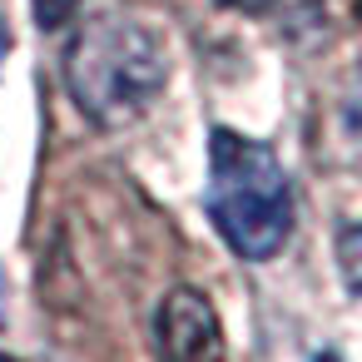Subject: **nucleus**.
<instances>
[{
	"label": "nucleus",
	"mask_w": 362,
	"mask_h": 362,
	"mask_svg": "<svg viewBox=\"0 0 362 362\" xmlns=\"http://www.w3.org/2000/svg\"><path fill=\"white\" fill-rule=\"evenodd\" d=\"M223 6H228V11H263L268 0H223Z\"/></svg>",
	"instance_id": "423d86ee"
},
{
	"label": "nucleus",
	"mask_w": 362,
	"mask_h": 362,
	"mask_svg": "<svg viewBox=\"0 0 362 362\" xmlns=\"http://www.w3.org/2000/svg\"><path fill=\"white\" fill-rule=\"evenodd\" d=\"M80 11V0H30V16L40 30H65Z\"/></svg>",
	"instance_id": "20e7f679"
},
{
	"label": "nucleus",
	"mask_w": 362,
	"mask_h": 362,
	"mask_svg": "<svg viewBox=\"0 0 362 362\" xmlns=\"http://www.w3.org/2000/svg\"><path fill=\"white\" fill-rule=\"evenodd\" d=\"M313 362H342V357H337V352H317Z\"/></svg>",
	"instance_id": "0eeeda50"
},
{
	"label": "nucleus",
	"mask_w": 362,
	"mask_h": 362,
	"mask_svg": "<svg viewBox=\"0 0 362 362\" xmlns=\"http://www.w3.org/2000/svg\"><path fill=\"white\" fill-rule=\"evenodd\" d=\"M0 327H6V298H0Z\"/></svg>",
	"instance_id": "6e6552de"
},
{
	"label": "nucleus",
	"mask_w": 362,
	"mask_h": 362,
	"mask_svg": "<svg viewBox=\"0 0 362 362\" xmlns=\"http://www.w3.org/2000/svg\"><path fill=\"white\" fill-rule=\"evenodd\" d=\"M357 243H362V233L357 228H342V278H347V293H357L362 288V273H357Z\"/></svg>",
	"instance_id": "39448f33"
},
{
	"label": "nucleus",
	"mask_w": 362,
	"mask_h": 362,
	"mask_svg": "<svg viewBox=\"0 0 362 362\" xmlns=\"http://www.w3.org/2000/svg\"><path fill=\"white\" fill-rule=\"evenodd\" d=\"M154 352L159 362H223V327L204 293L174 288L154 313Z\"/></svg>",
	"instance_id": "7ed1b4c3"
},
{
	"label": "nucleus",
	"mask_w": 362,
	"mask_h": 362,
	"mask_svg": "<svg viewBox=\"0 0 362 362\" xmlns=\"http://www.w3.org/2000/svg\"><path fill=\"white\" fill-rule=\"evenodd\" d=\"M0 362H11V357H0Z\"/></svg>",
	"instance_id": "1a4fd4ad"
},
{
	"label": "nucleus",
	"mask_w": 362,
	"mask_h": 362,
	"mask_svg": "<svg viewBox=\"0 0 362 362\" xmlns=\"http://www.w3.org/2000/svg\"><path fill=\"white\" fill-rule=\"evenodd\" d=\"M164 75H169L164 45L134 16H95L65 50L70 100L100 129L134 124L159 100Z\"/></svg>",
	"instance_id": "f257e3e1"
},
{
	"label": "nucleus",
	"mask_w": 362,
	"mask_h": 362,
	"mask_svg": "<svg viewBox=\"0 0 362 362\" xmlns=\"http://www.w3.org/2000/svg\"><path fill=\"white\" fill-rule=\"evenodd\" d=\"M209 218L223 233V243L248 263H263L288 243L293 189L268 144L214 129V139H209Z\"/></svg>",
	"instance_id": "f03ea898"
}]
</instances>
